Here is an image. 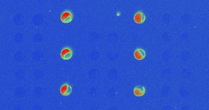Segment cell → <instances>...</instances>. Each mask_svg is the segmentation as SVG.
<instances>
[{"label":"cell","instance_id":"cell-1","mask_svg":"<svg viewBox=\"0 0 209 110\" xmlns=\"http://www.w3.org/2000/svg\"><path fill=\"white\" fill-rule=\"evenodd\" d=\"M61 56L63 59L69 60L72 56V51L69 49H64L61 51Z\"/></svg>","mask_w":209,"mask_h":110},{"label":"cell","instance_id":"cell-2","mask_svg":"<svg viewBox=\"0 0 209 110\" xmlns=\"http://www.w3.org/2000/svg\"><path fill=\"white\" fill-rule=\"evenodd\" d=\"M73 16L70 12H64L61 15V19L62 22L64 23H69L72 20Z\"/></svg>","mask_w":209,"mask_h":110},{"label":"cell","instance_id":"cell-3","mask_svg":"<svg viewBox=\"0 0 209 110\" xmlns=\"http://www.w3.org/2000/svg\"><path fill=\"white\" fill-rule=\"evenodd\" d=\"M145 20V15L142 12H138L134 16V20L136 23L141 24L143 23Z\"/></svg>","mask_w":209,"mask_h":110},{"label":"cell","instance_id":"cell-4","mask_svg":"<svg viewBox=\"0 0 209 110\" xmlns=\"http://www.w3.org/2000/svg\"><path fill=\"white\" fill-rule=\"evenodd\" d=\"M60 92L62 96H69L72 92V87L68 85H64L62 86L60 90Z\"/></svg>","mask_w":209,"mask_h":110},{"label":"cell","instance_id":"cell-5","mask_svg":"<svg viewBox=\"0 0 209 110\" xmlns=\"http://www.w3.org/2000/svg\"><path fill=\"white\" fill-rule=\"evenodd\" d=\"M134 56L135 58L138 60H142L145 56V53L144 50H143V49H139L135 51Z\"/></svg>","mask_w":209,"mask_h":110},{"label":"cell","instance_id":"cell-6","mask_svg":"<svg viewBox=\"0 0 209 110\" xmlns=\"http://www.w3.org/2000/svg\"><path fill=\"white\" fill-rule=\"evenodd\" d=\"M133 93L136 96H143L145 93V88L141 86H138L134 89Z\"/></svg>","mask_w":209,"mask_h":110}]
</instances>
